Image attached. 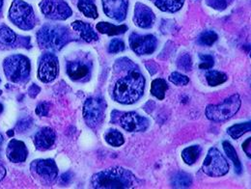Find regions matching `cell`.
I'll use <instances>...</instances> for the list:
<instances>
[{
  "label": "cell",
  "mask_w": 251,
  "mask_h": 189,
  "mask_svg": "<svg viewBox=\"0 0 251 189\" xmlns=\"http://www.w3.org/2000/svg\"><path fill=\"white\" fill-rule=\"evenodd\" d=\"M125 75L120 76L114 84L112 97L119 103L132 104L144 93L145 77L132 61L124 58Z\"/></svg>",
  "instance_id": "6da1fadb"
},
{
  "label": "cell",
  "mask_w": 251,
  "mask_h": 189,
  "mask_svg": "<svg viewBox=\"0 0 251 189\" xmlns=\"http://www.w3.org/2000/svg\"><path fill=\"white\" fill-rule=\"evenodd\" d=\"M138 185L135 176L127 169L113 167L95 174L91 180L94 189H134Z\"/></svg>",
  "instance_id": "7a4b0ae2"
},
{
  "label": "cell",
  "mask_w": 251,
  "mask_h": 189,
  "mask_svg": "<svg viewBox=\"0 0 251 189\" xmlns=\"http://www.w3.org/2000/svg\"><path fill=\"white\" fill-rule=\"evenodd\" d=\"M71 41V33L63 25L46 24L37 32V42L44 49L59 51Z\"/></svg>",
  "instance_id": "3957f363"
},
{
  "label": "cell",
  "mask_w": 251,
  "mask_h": 189,
  "mask_svg": "<svg viewBox=\"0 0 251 189\" xmlns=\"http://www.w3.org/2000/svg\"><path fill=\"white\" fill-rule=\"evenodd\" d=\"M4 72L7 78L14 82L23 84L27 82L31 72V65L27 57L24 55H11L4 60Z\"/></svg>",
  "instance_id": "277c9868"
},
{
  "label": "cell",
  "mask_w": 251,
  "mask_h": 189,
  "mask_svg": "<svg viewBox=\"0 0 251 189\" xmlns=\"http://www.w3.org/2000/svg\"><path fill=\"white\" fill-rule=\"evenodd\" d=\"M242 100L240 94H235L220 104H211L206 108V116L214 122H224L231 119L241 108Z\"/></svg>",
  "instance_id": "5b68a950"
},
{
  "label": "cell",
  "mask_w": 251,
  "mask_h": 189,
  "mask_svg": "<svg viewBox=\"0 0 251 189\" xmlns=\"http://www.w3.org/2000/svg\"><path fill=\"white\" fill-rule=\"evenodd\" d=\"M9 19L16 26L23 30H31L36 24L33 8L23 0H14L9 11Z\"/></svg>",
  "instance_id": "8992f818"
},
{
  "label": "cell",
  "mask_w": 251,
  "mask_h": 189,
  "mask_svg": "<svg viewBox=\"0 0 251 189\" xmlns=\"http://www.w3.org/2000/svg\"><path fill=\"white\" fill-rule=\"evenodd\" d=\"M106 103L103 98L94 96L85 100L83 105V118L86 125L91 128L100 126L105 114Z\"/></svg>",
  "instance_id": "52a82bcc"
},
{
  "label": "cell",
  "mask_w": 251,
  "mask_h": 189,
  "mask_svg": "<svg viewBox=\"0 0 251 189\" xmlns=\"http://www.w3.org/2000/svg\"><path fill=\"white\" fill-rule=\"evenodd\" d=\"M203 172L210 177H221L228 173L229 164L217 148H211L202 166Z\"/></svg>",
  "instance_id": "ba28073f"
},
{
  "label": "cell",
  "mask_w": 251,
  "mask_h": 189,
  "mask_svg": "<svg viewBox=\"0 0 251 189\" xmlns=\"http://www.w3.org/2000/svg\"><path fill=\"white\" fill-rule=\"evenodd\" d=\"M66 71L68 76L77 82H84L90 78L92 62L85 55H79L67 62Z\"/></svg>",
  "instance_id": "9c48e42d"
},
{
  "label": "cell",
  "mask_w": 251,
  "mask_h": 189,
  "mask_svg": "<svg viewBox=\"0 0 251 189\" xmlns=\"http://www.w3.org/2000/svg\"><path fill=\"white\" fill-rule=\"evenodd\" d=\"M117 117L112 115V122L121 126L128 132H142L149 126V121L136 112H119L115 111Z\"/></svg>",
  "instance_id": "30bf717a"
},
{
  "label": "cell",
  "mask_w": 251,
  "mask_h": 189,
  "mask_svg": "<svg viewBox=\"0 0 251 189\" xmlns=\"http://www.w3.org/2000/svg\"><path fill=\"white\" fill-rule=\"evenodd\" d=\"M39 7L45 17L52 21H66L73 15L65 0H42Z\"/></svg>",
  "instance_id": "8fae6325"
},
{
  "label": "cell",
  "mask_w": 251,
  "mask_h": 189,
  "mask_svg": "<svg viewBox=\"0 0 251 189\" xmlns=\"http://www.w3.org/2000/svg\"><path fill=\"white\" fill-rule=\"evenodd\" d=\"M30 170L35 178H38L44 185L52 184L58 175V168L52 159L35 160L30 165Z\"/></svg>",
  "instance_id": "7c38bea8"
},
{
  "label": "cell",
  "mask_w": 251,
  "mask_h": 189,
  "mask_svg": "<svg viewBox=\"0 0 251 189\" xmlns=\"http://www.w3.org/2000/svg\"><path fill=\"white\" fill-rule=\"evenodd\" d=\"M59 73V61L55 54L46 53L44 54L38 65V77L44 83H50L53 81Z\"/></svg>",
  "instance_id": "4fadbf2b"
},
{
  "label": "cell",
  "mask_w": 251,
  "mask_h": 189,
  "mask_svg": "<svg viewBox=\"0 0 251 189\" xmlns=\"http://www.w3.org/2000/svg\"><path fill=\"white\" fill-rule=\"evenodd\" d=\"M130 48L138 55L152 54L157 49V37L151 34L138 35L131 33L129 36Z\"/></svg>",
  "instance_id": "5bb4252c"
},
{
  "label": "cell",
  "mask_w": 251,
  "mask_h": 189,
  "mask_svg": "<svg viewBox=\"0 0 251 189\" xmlns=\"http://www.w3.org/2000/svg\"><path fill=\"white\" fill-rule=\"evenodd\" d=\"M102 7L108 18L116 22H123L127 14L128 0H102Z\"/></svg>",
  "instance_id": "9a60e30c"
},
{
  "label": "cell",
  "mask_w": 251,
  "mask_h": 189,
  "mask_svg": "<svg viewBox=\"0 0 251 189\" xmlns=\"http://www.w3.org/2000/svg\"><path fill=\"white\" fill-rule=\"evenodd\" d=\"M155 21L156 16L150 7L139 2L135 4L133 23L136 26L143 29H148L154 25Z\"/></svg>",
  "instance_id": "2e32d148"
},
{
  "label": "cell",
  "mask_w": 251,
  "mask_h": 189,
  "mask_svg": "<svg viewBox=\"0 0 251 189\" xmlns=\"http://www.w3.org/2000/svg\"><path fill=\"white\" fill-rule=\"evenodd\" d=\"M29 42L30 40L28 37H19L9 27L5 25L0 26V47L13 48L25 46L26 48H28L30 47Z\"/></svg>",
  "instance_id": "e0dca14e"
},
{
  "label": "cell",
  "mask_w": 251,
  "mask_h": 189,
  "mask_svg": "<svg viewBox=\"0 0 251 189\" xmlns=\"http://www.w3.org/2000/svg\"><path fill=\"white\" fill-rule=\"evenodd\" d=\"M56 139V134L50 127H43L41 128L34 137V144L37 150L39 151H47L50 149Z\"/></svg>",
  "instance_id": "ac0fdd59"
},
{
  "label": "cell",
  "mask_w": 251,
  "mask_h": 189,
  "mask_svg": "<svg viewBox=\"0 0 251 189\" xmlns=\"http://www.w3.org/2000/svg\"><path fill=\"white\" fill-rule=\"evenodd\" d=\"M7 158L14 163L25 162L27 158L28 151L25 144L22 141L13 139L10 141L7 147Z\"/></svg>",
  "instance_id": "d6986e66"
},
{
  "label": "cell",
  "mask_w": 251,
  "mask_h": 189,
  "mask_svg": "<svg viewBox=\"0 0 251 189\" xmlns=\"http://www.w3.org/2000/svg\"><path fill=\"white\" fill-rule=\"evenodd\" d=\"M71 26L75 31L77 32L79 34L80 38L83 41H85L87 43L96 42L99 40V36L94 31L91 24L88 23H84L81 21H75L71 24Z\"/></svg>",
  "instance_id": "ffe728a7"
},
{
  "label": "cell",
  "mask_w": 251,
  "mask_h": 189,
  "mask_svg": "<svg viewBox=\"0 0 251 189\" xmlns=\"http://www.w3.org/2000/svg\"><path fill=\"white\" fill-rule=\"evenodd\" d=\"M152 1L157 8L163 12L175 13L179 11L183 5L185 0H150Z\"/></svg>",
  "instance_id": "44dd1931"
},
{
  "label": "cell",
  "mask_w": 251,
  "mask_h": 189,
  "mask_svg": "<svg viewBox=\"0 0 251 189\" xmlns=\"http://www.w3.org/2000/svg\"><path fill=\"white\" fill-rule=\"evenodd\" d=\"M97 30L102 34L108 35V36H115V35H121L127 31L126 25H114L112 24H108L105 22L99 23L96 26Z\"/></svg>",
  "instance_id": "7402d4cb"
},
{
  "label": "cell",
  "mask_w": 251,
  "mask_h": 189,
  "mask_svg": "<svg viewBox=\"0 0 251 189\" xmlns=\"http://www.w3.org/2000/svg\"><path fill=\"white\" fill-rule=\"evenodd\" d=\"M77 8L86 18L95 20L99 17L97 6L93 0H78Z\"/></svg>",
  "instance_id": "603a6c76"
},
{
  "label": "cell",
  "mask_w": 251,
  "mask_h": 189,
  "mask_svg": "<svg viewBox=\"0 0 251 189\" xmlns=\"http://www.w3.org/2000/svg\"><path fill=\"white\" fill-rule=\"evenodd\" d=\"M192 185L191 176L185 172H178L171 178V186L174 189H188Z\"/></svg>",
  "instance_id": "cb8c5ba5"
},
{
  "label": "cell",
  "mask_w": 251,
  "mask_h": 189,
  "mask_svg": "<svg viewBox=\"0 0 251 189\" xmlns=\"http://www.w3.org/2000/svg\"><path fill=\"white\" fill-rule=\"evenodd\" d=\"M201 153H202V148L200 146L198 145L190 146L188 148H186L182 152V158L188 165H192L197 161Z\"/></svg>",
  "instance_id": "d4e9b609"
},
{
  "label": "cell",
  "mask_w": 251,
  "mask_h": 189,
  "mask_svg": "<svg viewBox=\"0 0 251 189\" xmlns=\"http://www.w3.org/2000/svg\"><path fill=\"white\" fill-rule=\"evenodd\" d=\"M223 149L225 154L227 155V157L232 160V162L235 165V169H236V173L237 174H241L242 173V164L241 161L239 159V156L237 155V152L235 150V148L230 144V142L228 141H224L222 143Z\"/></svg>",
  "instance_id": "484cf974"
},
{
  "label": "cell",
  "mask_w": 251,
  "mask_h": 189,
  "mask_svg": "<svg viewBox=\"0 0 251 189\" xmlns=\"http://www.w3.org/2000/svg\"><path fill=\"white\" fill-rule=\"evenodd\" d=\"M104 139L106 143L112 147H120L125 142V138L123 134L117 129L107 130V132L104 134Z\"/></svg>",
  "instance_id": "4316f807"
},
{
  "label": "cell",
  "mask_w": 251,
  "mask_h": 189,
  "mask_svg": "<svg viewBox=\"0 0 251 189\" xmlns=\"http://www.w3.org/2000/svg\"><path fill=\"white\" fill-rule=\"evenodd\" d=\"M168 90V85L165 80L161 78H157L153 80L151 85V94L156 96L157 99L162 100L165 97V93Z\"/></svg>",
  "instance_id": "83f0119b"
},
{
  "label": "cell",
  "mask_w": 251,
  "mask_h": 189,
  "mask_svg": "<svg viewBox=\"0 0 251 189\" xmlns=\"http://www.w3.org/2000/svg\"><path fill=\"white\" fill-rule=\"evenodd\" d=\"M205 76H206L208 84L212 87L219 86L228 79L226 73H224L222 71H209L206 72Z\"/></svg>",
  "instance_id": "f1b7e54d"
},
{
  "label": "cell",
  "mask_w": 251,
  "mask_h": 189,
  "mask_svg": "<svg viewBox=\"0 0 251 189\" xmlns=\"http://www.w3.org/2000/svg\"><path fill=\"white\" fill-rule=\"evenodd\" d=\"M251 129V122L243 123V124H237L234 126H230L227 129V133L229 136H231L233 139H239L247 132H250Z\"/></svg>",
  "instance_id": "f546056e"
},
{
  "label": "cell",
  "mask_w": 251,
  "mask_h": 189,
  "mask_svg": "<svg viewBox=\"0 0 251 189\" xmlns=\"http://www.w3.org/2000/svg\"><path fill=\"white\" fill-rule=\"evenodd\" d=\"M219 39L218 34L215 31L202 32L198 37V44L202 46H213Z\"/></svg>",
  "instance_id": "4dcf8cb0"
},
{
  "label": "cell",
  "mask_w": 251,
  "mask_h": 189,
  "mask_svg": "<svg viewBox=\"0 0 251 189\" xmlns=\"http://www.w3.org/2000/svg\"><path fill=\"white\" fill-rule=\"evenodd\" d=\"M169 81L177 86H185L189 82V78L187 75L182 74L181 72L174 71L169 76Z\"/></svg>",
  "instance_id": "1f68e13d"
},
{
  "label": "cell",
  "mask_w": 251,
  "mask_h": 189,
  "mask_svg": "<svg viewBox=\"0 0 251 189\" xmlns=\"http://www.w3.org/2000/svg\"><path fill=\"white\" fill-rule=\"evenodd\" d=\"M177 66L180 70L185 71H189L192 67V62H191V57L188 53L182 54L178 60H177Z\"/></svg>",
  "instance_id": "d6a6232c"
},
{
  "label": "cell",
  "mask_w": 251,
  "mask_h": 189,
  "mask_svg": "<svg viewBox=\"0 0 251 189\" xmlns=\"http://www.w3.org/2000/svg\"><path fill=\"white\" fill-rule=\"evenodd\" d=\"M233 1L234 0H206V3L215 10L222 11L225 10Z\"/></svg>",
  "instance_id": "836d02e7"
},
{
  "label": "cell",
  "mask_w": 251,
  "mask_h": 189,
  "mask_svg": "<svg viewBox=\"0 0 251 189\" xmlns=\"http://www.w3.org/2000/svg\"><path fill=\"white\" fill-rule=\"evenodd\" d=\"M125 49V43L120 39H113L108 46L109 53H118Z\"/></svg>",
  "instance_id": "e575fe53"
},
{
  "label": "cell",
  "mask_w": 251,
  "mask_h": 189,
  "mask_svg": "<svg viewBox=\"0 0 251 189\" xmlns=\"http://www.w3.org/2000/svg\"><path fill=\"white\" fill-rule=\"evenodd\" d=\"M199 59L201 61L199 64V69L201 70H210L215 65V60L211 55L199 54Z\"/></svg>",
  "instance_id": "d590c367"
},
{
  "label": "cell",
  "mask_w": 251,
  "mask_h": 189,
  "mask_svg": "<svg viewBox=\"0 0 251 189\" xmlns=\"http://www.w3.org/2000/svg\"><path fill=\"white\" fill-rule=\"evenodd\" d=\"M50 104L49 102H47V101L41 102L36 108V114L41 116V117L48 116L49 112H50Z\"/></svg>",
  "instance_id": "8d00e7d4"
},
{
  "label": "cell",
  "mask_w": 251,
  "mask_h": 189,
  "mask_svg": "<svg viewBox=\"0 0 251 189\" xmlns=\"http://www.w3.org/2000/svg\"><path fill=\"white\" fill-rule=\"evenodd\" d=\"M251 138H249L248 140H246L244 143H243V150L244 152L247 154V156L249 158H251Z\"/></svg>",
  "instance_id": "74e56055"
},
{
  "label": "cell",
  "mask_w": 251,
  "mask_h": 189,
  "mask_svg": "<svg viewBox=\"0 0 251 189\" xmlns=\"http://www.w3.org/2000/svg\"><path fill=\"white\" fill-rule=\"evenodd\" d=\"M40 91H41L40 87H39V86H37L36 84H32L31 87H30V88H29V90H28L29 94H30V96H32V97H35L37 94L40 93Z\"/></svg>",
  "instance_id": "f35d334b"
},
{
  "label": "cell",
  "mask_w": 251,
  "mask_h": 189,
  "mask_svg": "<svg viewBox=\"0 0 251 189\" xmlns=\"http://www.w3.org/2000/svg\"><path fill=\"white\" fill-rule=\"evenodd\" d=\"M6 176V169L4 168V166L0 163V182L5 178Z\"/></svg>",
  "instance_id": "ab89813d"
},
{
  "label": "cell",
  "mask_w": 251,
  "mask_h": 189,
  "mask_svg": "<svg viewBox=\"0 0 251 189\" xmlns=\"http://www.w3.org/2000/svg\"><path fill=\"white\" fill-rule=\"evenodd\" d=\"M2 7H3V0H0V15H1V11H2Z\"/></svg>",
  "instance_id": "60d3db41"
},
{
  "label": "cell",
  "mask_w": 251,
  "mask_h": 189,
  "mask_svg": "<svg viewBox=\"0 0 251 189\" xmlns=\"http://www.w3.org/2000/svg\"><path fill=\"white\" fill-rule=\"evenodd\" d=\"M3 143V136L0 134V149H1V145Z\"/></svg>",
  "instance_id": "b9f144b4"
},
{
  "label": "cell",
  "mask_w": 251,
  "mask_h": 189,
  "mask_svg": "<svg viewBox=\"0 0 251 189\" xmlns=\"http://www.w3.org/2000/svg\"><path fill=\"white\" fill-rule=\"evenodd\" d=\"M1 111H2V105L0 104V112H1Z\"/></svg>",
  "instance_id": "7bdbcfd3"
},
{
  "label": "cell",
  "mask_w": 251,
  "mask_h": 189,
  "mask_svg": "<svg viewBox=\"0 0 251 189\" xmlns=\"http://www.w3.org/2000/svg\"><path fill=\"white\" fill-rule=\"evenodd\" d=\"M0 81H1V79H0Z\"/></svg>",
  "instance_id": "ee69618b"
}]
</instances>
